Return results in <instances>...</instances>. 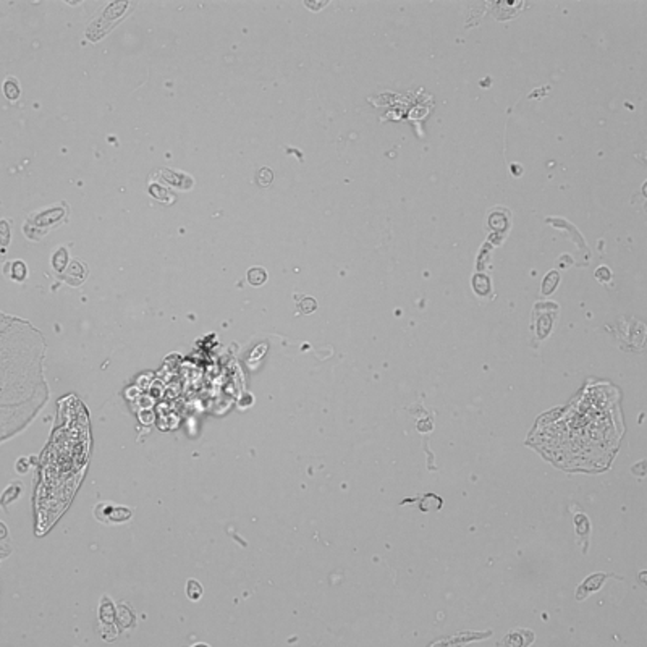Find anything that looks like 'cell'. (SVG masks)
Masks as SVG:
<instances>
[{
	"mask_svg": "<svg viewBox=\"0 0 647 647\" xmlns=\"http://www.w3.org/2000/svg\"><path fill=\"white\" fill-rule=\"evenodd\" d=\"M267 280V272L262 267H251L248 270V282L252 287H261Z\"/></svg>",
	"mask_w": 647,
	"mask_h": 647,
	"instance_id": "cell-4",
	"label": "cell"
},
{
	"mask_svg": "<svg viewBox=\"0 0 647 647\" xmlns=\"http://www.w3.org/2000/svg\"><path fill=\"white\" fill-rule=\"evenodd\" d=\"M86 275H88V267H86L81 261H78V259H76V261H73L70 264L68 270H66L65 280L68 282L71 287H78V285H81V283H83V280L86 279Z\"/></svg>",
	"mask_w": 647,
	"mask_h": 647,
	"instance_id": "cell-2",
	"label": "cell"
},
{
	"mask_svg": "<svg viewBox=\"0 0 647 647\" xmlns=\"http://www.w3.org/2000/svg\"><path fill=\"white\" fill-rule=\"evenodd\" d=\"M128 7V3H112L110 7L106 10V13L102 15L101 20H97L92 26L89 28V31H94L96 28H101L99 34H97V39L101 38L102 33H106L107 29H110L114 26V21L117 18H120L123 13H125V8Z\"/></svg>",
	"mask_w": 647,
	"mask_h": 647,
	"instance_id": "cell-1",
	"label": "cell"
},
{
	"mask_svg": "<svg viewBox=\"0 0 647 647\" xmlns=\"http://www.w3.org/2000/svg\"><path fill=\"white\" fill-rule=\"evenodd\" d=\"M605 578H607L605 575H592L590 578H588L586 581L583 583V586L578 589V599H581V597H586V594L594 592V590L599 589L602 581Z\"/></svg>",
	"mask_w": 647,
	"mask_h": 647,
	"instance_id": "cell-3",
	"label": "cell"
},
{
	"mask_svg": "<svg viewBox=\"0 0 647 647\" xmlns=\"http://www.w3.org/2000/svg\"><path fill=\"white\" fill-rule=\"evenodd\" d=\"M316 307H317L316 299L311 296H303L298 301V311L301 314H311L316 311Z\"/></svg>",
	"mask_w": 647,
	"mask_h": 647,
	"instance_id": "cell-7",
	"label": "cell"
},
{
	"mask_svg": "<svg viewBox=\"0 0 647 647\" xmlns=\"http://www.w3.org/2000/svg\"><path fill=\"white\" fill-rule=\"evenodd\" d=\"M558 279H560L558 272H555V270H552V272L548 274V275L545 277V279H544V282H542V293H544V294H550V293L553 292V290L557 288Z\"/></svg>",
	"mask_w": 647,
	"mask_h": 647,
	"instance_id": "cell-6",
	"label": "cell"
},
{
	"mask_svg": "<svg viewBox=\"0 0 647 647\" xmlns=\"http://www.w3.org/2000/svg\"><path fill=\"white\" fill-rule=\"evenodd\" d=\"M597 279L599 280H608L610 279V270L608 269H605V267H600L599 270H597Z\"/></svg>",
	"mask_w": 647,
	"mask_h": 647,
	"instance_id": "cell-9",
	"label": "cell"
},
{
	"mask_svg": "<svg viewBox=\"0 0 647 647\" xmlns=\"http://www.w3.org/2000/svg\"><path fill=\"white\" fill-rule=\"evenodd\" d=\"M257 180H259V183L262 184V186H267V184H270V183H272V180H274L272 170L267 169V167L261 169V170H259V174H257Z\"/></svg>",
	"mask_w": 647,
	"mask_h": 647,
	"instance_id": "cell-8",
	"label": "cell"
},
{
	"mask_svg": "<svg viewBox=\"0 0 647 647\" xmlns=\"http://www.w3.org/2000/svg\"><path fill=\"white\" fill-rule=\"evenodd\" d=\"M186 595L191 602H198L202 597V586L198 579H188L186 583Z\"/></svg>",
	"mask_w": 647,
	"mask_h": 647,
	"instance_id": "cell-5",
	"label": "cell"
}]
</instances>
